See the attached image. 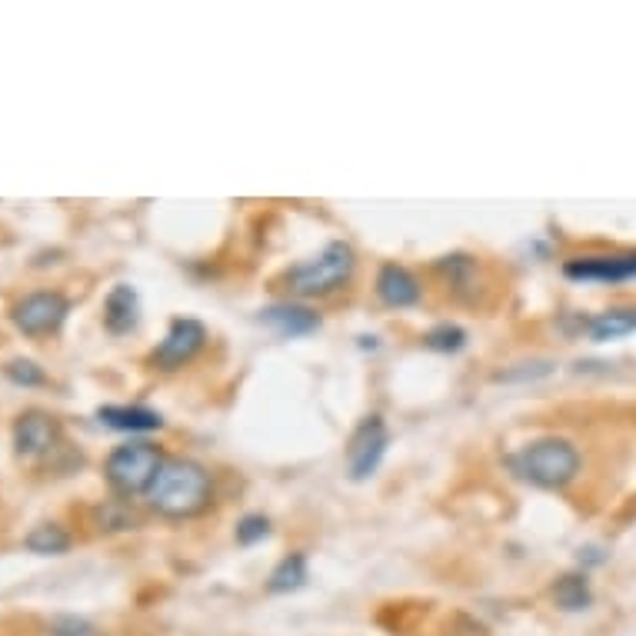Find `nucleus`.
Masks as SVG:
<instances>
[{
  "mask_svg": "<svg viewBox=\"0 0 636 636\" xmlns=\"http://www.w3.org/2000/svg\"><path fill=\"white\" fill-rule=\"evenodd\" d=\"M24 547L30 554H40V557H61V554L70 550V533L61 523H40L27 533Z\"/></svg>",
  "mask_w": 636,
  "mask_h": 636,
  "instance_id": "nucleus-17",
  "label": "nucleus"
},
{
  "mask_svg": "<svg viewBox=\"0 0 636 636\" xmlns=\"http://www.w3.org/2000/svg\"><path fill=\"white\" fill-rule=\"evenodd\" d=\"M507 467L540 490H560L580 473V450L567 437H540L507 457Z\"/></svg>",
  "mask_w": 636,
  "mask_h": 636,
  "instance_id": "nucleus-2",
  "label": "nucleus"
},
{
  "mask_svg": "<svg viewBox=\"0 0 636 636\" xmlns=\"http://www.w3.org/2000/svg\"><path fill=\"white\" fill-rule=\"evenodd\" d=\"M267 536H270V520L263 514L241 517V523H237V543H241V547H254V543H260Z\"/></svg>",
  "mask_w": 636,
  "mask_h": 636,
  "instance_id": "nucleus-22",
  "label": "nucleus"
},
{
  "mask_svg": "<svg viewBox=\"0 0 636 636\" xmlns=\"http://www.w3.org/2000/svg\"><path fill=\"white\" fill-rule=\"evenodd\" d=\"M70 313V300L57 290H37V294H27L14 313L11 321L21 334L27 337H43V334H57L67 321Z\"/></svg>",
  "mask_w": 636,
  "mask_h": 636,
  "instance_id": "nucleus-7",
  "label": "nucleus"
},
{
  "mask_svg": "<svg viewBox=\"0 0 636 636\" xmlns=\"http://www.w3.org/2000/svg\"><path fill=\"white\" fill-rule=\"evenodd\" d=\"M424 347L437 353H460L467 347V330L457 324H437L424 334Z\"/></svg>",
  "mask_w": 636,
  "mask_h": 636,
  "instance_id": "nucleus-19",
  "label": "nucleus"
},
{
  "mask_svg": "<svg viewBox=\"0 0 636 636\" xmlns=\"http://www.w3.org/2000/svg\"><path fill=\"white\" fill-rule=\"evenodd\" d=\"M547 374H554V363L550 360H533V363H517V367H510V371H499L493 380L496 384H523V380H540Z\"/></svg>",
  "mask_w": 636,
  "mask_h": 636,
  "instance_id": "nucleus-20",
  "label": "nucleus"
},
{
  "mask_svg": "<svg viewBox=\"0 0 636 636\" xmlns=\"http://www.w3.org/2000/svg\"><path fill=\"white\" fill-rule=\"evenodd\" d=\"M164 467V457L160 450L147 440H130V443H120L117 450H111V457L104 464V473H107V483L124 493V496H138V493H147L154 477L160 473Z\"/></svg>",
  "mask_w": 636,
  "mask_h": 636,
  "instance_id": "nucleus-4",
  "label": "nucleus"
},
{
  "mask_svg": "<svg viewBox=\"0 0 636 636\" xmlns=\"http://www.w3.org/2000/svg\"><path fill=\"white\" fill-rule=\"evenodd\" d=\"M51 636H98L94 626H90L87 620L80 616H57L51 623Z\"/></svg>",
  "mask_w": 636,
  "mask_h": 636,
  "instance_id": "nucleus-23",
  "label": "nucleus"
},
{
  "mask_svg": "<svg viewBox=\"0 0 636 636\" xmlns=\"http://www.w3.org/2000/svg\"><path fill=\"white\" fill-rule=\"evenodd\" d=\"M4 374L17 387H43V384H48V374H43L34 360H11L4 367Z\"/></svg>",
  "mask_w": 636,
  "mask_h": 636,
  "instance_id": "nucleus-21",
  "label": "nucleus"
},
{
  "mask_svg": "<svg viewBox=\"0 0 636 636\" xmlns=\"http://www.w3.org/2000/svg\"><path fill=\"white\" fill-rule=\"evenodd\" d=\"M563 277L576 284H610V287L636 281V250L573 257L563 263Z\"/></svg>",
  "mask_w": 636,
  "mask_h": 636,
  "instance_id": "nucleus-8",
  "label": "nucleus"
},
{
  "mask_svg": "<svg viewBox=\"0 0 636 636\" xmlns=\"http://www.w3.org/2000/svg\"><path fill=\"white\" fill-rule=\"evenodd\" d=\"M307 586V557L303 554H287L267 576V594L284 597V594H297V589Z\"/></svg>",
  "mask_w": 636,
  "mask_h": 636,
  "instance_id": "nucleus-16",
  "label": "nucleus"
},
{
  "mask_svg": "<svg viewBox=\"0 0 636 636\" xmlns=\"http://www.w3.org/2000/svg\"><path fill=\"white\" fill-rule=\"evenodd\" d=\"M377 297L384 307H393V310H406V307H417L420 297H424V287L420 281L411 274L406 267L400 263H384L377 270Z\"/></svg>",
  "mask_w": 636,
  "mask_h": 636,
  "instance_id": "nucleus-11",
  "label": "nucleus"
},
{
  "mask_svg": "<svg viewBox=\"0 0 636 636\" xmlns=\"http://www.w3.org/2000/svg\"><path fill=\"white\" fill-rule=\"evenodd\" d=\"M554 603L563 613H583L594 607V589H589L586 573H563L554 583Z\"/></svg>",
  "mask_w": 636,
  "mask_h": 636,
  "instance_id": "nucleus-15",
  "label": "nucleus"
},
{
  "mask_svg": "<svg viewBox=\"0 0 636 636\" xmlns=\"http://www.w3.org/2000/svg\"><path fill=\"white\" fill-rule=\"evenodd\" d=\"M583 330L594 343H610V340L629 337V334H636V307H613V310L594 313L583 324Z\"/></svg>",
  "mask_w": 636,
  "mask_h": 636,
  "instance_id": "nucleus-14",
  "label": "nucleus"
},
{
  "mask_svg": "<svg viewBox=\"0 0 636 636\" xmlns=\"http://www.w3.org/2000/svg\"><path fill=\"white\" fill-rule=\"evenodd\" d=\"M57 440H61V427L51 414H43V411H27L14 424V446L27 460H37V457H43V453H51L57 446Z\"/></svg>",
  "mask_w": 636,
  "mask_h": 636,
  "instance_id": "nucleus-10",
  "label": "nucleus"
},
{
  "mask_svg": "<svg viewBox=\"0 0 636 636\" xmlns=\"http://www.w3.org/2000/svg\"><path fill=\"white\" fill-rule=\"evenodd\" d=\"M387 446H390V430L384 424V417H367L360 420V427L353 430L350 443H347V473L353 483H363L371 480L384 457H387Z\"/></svg>",
  "mask_w": 636,
  "mask_h": 636,
  "instance_id": "nucleus-5",
  "label": "nucleus"
},
{
  "mask_svg": "<svg viewBox=\"0 0 636 636\" xmlns=\"http://www.w3.org/2000/svg\"><path fill=\"white\" fill-rule=\"evenodd\" d=\"M98 420L111 430H120V433H154L164 427V417L151 406H101L98 411Z\"/></svg>",
  "mask_w": 636,
  "mask_h": 636,
  "instance_id": "nucleus-13",
  "label": "nucleus"
},
{
  "mask_svg": "<svg viewBox=\"0 0 636 636\" xmlns=\"http://www.w3.org/2000/svg\"><path fill=\"white\" fill-rule=\"evenodd\" d=\"M147 499L160 517L191 520L210 507L213 480H210L207 467H200L197 460L173 457V460H164L160 473L154 477V483L147 490Z\"/></svg>",
  "mask_w": 636,
  "mask_h": 636,
  "instance_id": "nucleus-1",
  "label": "nucleus"
},
{
  "mask_svg": "<svg viewBox=\"0 0 636 636\" xmlns=\"http://www.w3.org/2000/svg\"><path fill=\"white\" fill-rule=\"evenodd\" d=\"M433 267H437V274H440L450 287H457V290H464V287H470V284L477 281V260L467 257V254L440 257Z\"/></svg>",
  "mask_w": 636,
  "mask_h": 636,
  "instance_id": "nucleus-18",
  "label": "nucleus"
},
{
  "mask_svg": "<svg viewBox=\"0 0 636 636\" xmlns=\"http://www.w3.org/2000/svg\"><path fill=\"white\" fill-rule=\"evenodd\" d=\"M257 321H260L267 330H274L277 337H284V340L310 337V334L321 330V324H324V321H321V313L310 310V307H303V303H294V300L263 307Z\"/></svg>",
  "mask_w": 636,
  "mask_h": 636,
  "instance_id": "nucleus-9",
  "label": "nucleus"
},
{
  "mask_svg": "<svg viewBox=\"0 0 636 636\" xmlns=\"http://www.w3.org/2000/svg\"><path fill=\"white\" fill-rule=\"evenodd\" d=\"M141 324V297L130 284H117L107 300H104V327L114 337H124L130 330H138Z\"/></svg>",
  "mask_w": 636,
  "mask_h": 636,
  "instance_id": "nucleus-12",
  "label": "nucleus"
},
{
  "mask_svg": "<svg viewBox=\"0 0 636 636\" xmlns=\"http://www.w3.org/2000/svg\"><path fill=\"white\" fill-rule=\"evenodd\" d=\"M207 343V327L194 316H173L164 340L157 343V350L151 353V363L157 371H180L204 350Z\"/></svg>",
  "mask_w": 636,
  "mask_h": 636,
  "instance_id": "nucleus-6",
  "label": "nucleus"
},
{
  "mask_svg": "<svg viewBox=\"0 0 636 636\" xmlns=\"http://www.w3.org/2000/svg\"><path fill=\"white\" fill-rule=\"evenodd\" d=\"M356 270V254L347 241H330L321 254L297 263L287 270V290L300 300H316V297H330L340 287L350 284Z\"/></svg>",
  "mask_w": 636,
  "mask_h": 636,
  "instance_id": "nucleus-3",
  "label": "nucleus"
}]
</instances>
